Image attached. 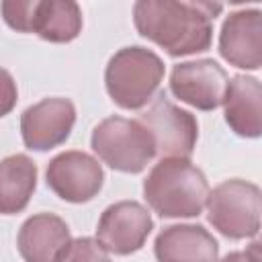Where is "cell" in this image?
Masks as SVG:
<instances>
[{"label":"cell","mask_w":262,"mask_h":262,"mask_svg":"<svg viewBox=\"0 0 262 262\" xmlns=\"http://www.w3.org/2000/svg\"><path fill=\"white\" fill-rule=\"evenodd\" d=\"M133 23L141 37L172 57L207 51L213 37L211 20L178 0H137Z\"/></svg>","instance_id":"1"},{"label":"cell","mask_w":262,"mask_h":262,"mask_svg":"<svg viewBox=\"0 0 262 262\" xmlns=\"http://www.w3.org/2000/svg\"><path fill=\"white\" fill-rule=\"evenodd\" d=\"M143 194L160 217H196L205 209L209 184L186 158H162L147 174Z\"/></svg>","instance_id":"2"},{"label":"cell","mask_w":262,"mask_h":262,"mask_svg":"<svg viewBox=\"0 0 262 262\" xmlns=\"http://www.w3.org/2000/svg\"><path fill=\"white\" fill-rule=\"evenodd\" d=\"M164 78L162 59L143 47H125L117 51L104 72L106 90L121 108H141L151 100Z\"/></svg>","instance_id":"3"},{"label":"cell","mask_w":262,"mask_h":262,"mask_svg":"<svg viewBox=\"0 0 262 262\" xmlns=\"http://www.w3.org/2000/svg\"><path fill=\"white\" fill-rule=\"evenodd\" d=\"M92 149L113 170L137 174L156 156L154 141L139 121L108 117L92 131Z\"/></svg>","instance_id":"4"},{"label":"cell","mask_w":262,"mask_h":262,"mask_svg":"<svg viewBox=\"0 0 262 262\" xmlns=\"http://www.w3.org/2000/svg\"><path fill=\"white\" fill-rule=\"evenodd\" d=\"M207 213L215 229L225 237L244 239L252 237L260 229L262 196L260 188L246 180L221 182L207 194Z\"/></svg>","instance_id":"5"},{"label":"cell","mask_w":262,"mask_h":262,"mask_svg":"<svg viewBox=\"0 0 262 262\" xmlns=\"http://www.w3.org/2000/svg\"><path fill=\"white\" fill-rule=\"evenodd\" d=\"M154 141V151L160 158H190L199 137L196 119L176 106L162 92L154 104L137 119Z\"/></svg>","instance_id":"6"},{"label":"cell","mask_w":262,"mask_h":262,"mask_svg":"<svg viewBox=\"0 0 262 262\" xmlns=\"http://www.w3.org/2000/svg\"><path fill=\"white\" fill-rule=\"evenodd\" d=\"M227 82L229 78L217 61L196 59L174 66L170 90L176 98L199 111H213L223 104Z\"/></svg>","instance_id":"7"},{"label":"cell","mask_w":262,"mask_h":262,"mask_svg":"<svg viewBox=\"0 0 262 262\" xmlns=\"http://www.w3.org/2000/svg\"><path fill=\"white\" fill-rule=\"evenodd\" d=\"M104 174L100 164L84 151H66L47 166V186L68 203H86L98 194Z\"/></svg>","instance_id":"8"},{"label":"cell","mask_w":262,"mask_h":262,"mask_svg":"<svg viewBox=\"0 0 262 262\" xmlns=\"http://www.w3.org/2000/svg\"><path fill=\"white\" fill-rule=\"evenodd\" d=\"M154 223L147 209L135 201H121L111 205L96 229V239L108 254H131L137 252L149 235Z\"/></svg>","instance_id":"9"},{"label":"cell","mask_w":262,"mask_h":262,"mask_svg":"<svg viewBox=\"0 0 262 262\" xmlns=\"http://www.w3.org/2000/svg\"><path fill=\"white\" fill-rule=\"evenodd\" d=\"M76 108L68 98H45L20 117L23 141L29 149L45 151L61 145L74 127Z\"/></svg>","instance_id":"10"},{"label":"cell","mask_w":262,"mask_h":262,"mask_svg":"<svg viewBox=\"0 0 262 262\" xmlns=\"http://www.w3.org/2000/svg\"><path fill=\"white\" fill-rule=\"evenodd\" d=\"M219 51L225 61L244 70L262 66V14L239 10L225 18L219 35Z\"/></svg>","instance_id":"11"},{"label":"cell","mask_w":262,"mask_h":262,"mask_svg":"<svg viewBox=\"0 0 262 262\" xmlns=\"http://www.w3.org/2000/svg\"><path fill=\"white\" fill-rule=\"evenodd\" d=\"M70 244V229L63 219L51 213L33 215L18 231V252L29 262L59 260V254Z\"/></svg>","instance_id":"12"},{"label":"cell","mask_w":262,"mask_h":262,"mask_svg":"<svg viewBox=\"0 0 262 262\" xmlns=\"http://www.w3.org/2000/svg\"><path fill=\"white\" fill-rule=\"evenodd\" d=\"M225 121L242 137H258L262 131V88L252 76H233L223 96Z\"/></svg>","instance_id":"13"},{"label":"cell","mask_w":262,"mask_h":262,"mask_svg":"<svg viewBox=\"0 0 262 262\" xmlns=\"http://www.w3.org/2000/svg\"><path fill=\"white\" fill-rule=\"evenodd\" d=\"M156 256L162 262L215 260L219 246L203 225H170L156 237Z\"/></svg>","instance_id":"14"},{"label":"cell","mask_w":262,"mask_h":262,"mask_svg":"<svg viewBox=\"0 0 262 262\" xmlns=\"http://www.w3.org/2000/svg\"><path fill=\"white\" fill-rule=\"evenodd\" d=\"M37 166L25 154L8 156L0 162V213H20L33 196Z\"/></svg>","instance_id":"15"},{"label":"cell","mask_w":262,"mask_h":262,"mask_svg":"<svg viewBox=\"0 0 262 262\" xmlns=\"http://www.w3.org/2000/svg\"><path fill=\"white\" fill-rule=\"evenodd\" d=\"M82 31V12L76 0H43L35 20V33L51 43H68Z\"/></svg>","instance_id":"16"},{"label":"cell","mask_w":262,"mask_h":262,"mask_svg":"<svg viewBox=\"0 0 262 262\" xmlns=\"http://www.w3.org/2000/svg\"><path fill=\"white\" fill-rule=\"evenodd\" d=\"M41 2L43 0H2V18L10 29L18 33H31L35 31Z\"/></svg>","instance_id":"17"},{"label":"cell","mask_w":262,"mask_h":262,"mask_svg":"<svg viewBox=\"0 0 262 262\" xmlns=\"http://www.w3.org/2000/svg\"><path fill=\"white\" fill-rule=\"evenodd\" d=\"M106 258L108 252L102 248V244L90 237L70 239L66 250L59 254V260H106Z\"/></svg>","instance_id":"18"},{"label":"cell","mask_w":262,"mask_h":262,"mask_svg":"<svg viewBox=\"0 0 262 262\" xmlns=\"http://www.w3.org/2000/svg\"><path fill=\"white\" fill-rule=\"evenodd\" d=\"M16 104V84L12 76L0 68V117L8 115Z\"/></svg>","instance_id":"19"},{"label":"cell","mask_w":262,"mask_h":262,"mask_svg":"<svg viewBox=\"0 0 262 262\" xmlns=\"http://www.w3.org/2000/svg\"><path fill=\"white\" fill-rule=\"evenodd\" d=\"M178 2H182L184 6L201 12L209 20H213L215 16H219L221 10H223V0H178Z\"/></svg>","instance_id":"20"},{"label":"cell","mask_w":262,"mask_h":262,"mask_svg":"<svg viewBox=\"0 0 262 262\" xmlns=\"http://www.w3.org/2000/svg\"><path fill=\"white\" fill-rule=\"evenodd\" d=\"M231 4H246V2H260V0H229Z\"/></svg>","instance_id":"21"}]
</instances>
